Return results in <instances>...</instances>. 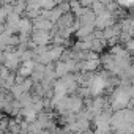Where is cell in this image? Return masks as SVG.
Instances as JSON below:
<instances>
[{
  "mask_svg": "<svg viewBox=\"0 0 134 134\" xmlns=\"http://www.w3.org/2000/svg\"><path fill=\"white\" fill-rule=\"evenodd\" d=\"M117 3L123 8H131L134 7V0H117Z\"/></svg>",
  "mask_w": 134,
  "mask_h": 134,
  "instance_id": "obj_2",
  "label": "cell"
},
{
  "mask_svg": "<svg viewBox=\"0 0 134 134\" xmlns=\"http://www.w3.org/2000/svg\"><path fill=\"white\" fill-rule=\"evenodd\" d=\"M33 71V62H25L22 66H21V76H29L30 73Z\"/></svg>",
  "mask_w": 134,
  "mask_h": 134,
  "instance_id": "obj_1",
  "label": "cell"
}]
</instances>
